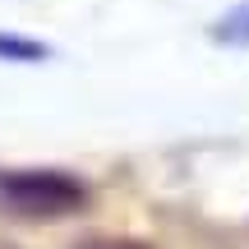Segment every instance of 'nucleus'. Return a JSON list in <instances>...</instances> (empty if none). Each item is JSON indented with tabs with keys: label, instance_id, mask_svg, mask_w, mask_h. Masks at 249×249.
<instances>
[{
	"label": "nucleus",
	"instance_id": "1",
	"mask_svg": "<svg viewBox=\"0 0 249 249\" xmlns=\"http://www.w3.org/2000/svg\"><path fill=\"white\" fill-rule=\"evenodd\" d=\"M0 194L14 208L42 213V217L70 213V208L83 203V185H74V180H65V176H37V171H28V176H5L0 180Z\"/></svg>",
	"mask_w": 249,
	"mask_h": 249
},
{
	"label": "nucleus",
	"instance_id": "2",
	"mask_svg": "<svg viewBox=\"0 0 249 249\" xmlns=\"http://www.w3.org/2000/svg\"><path fill=\"white\" fill-rule=\"evenodd\" d=\"M79 249H148L139 240H124V235H97V240H83Z\"/></svg>",
	"mask_w": 249,
	"mask_h": 249
}]
</instances>
